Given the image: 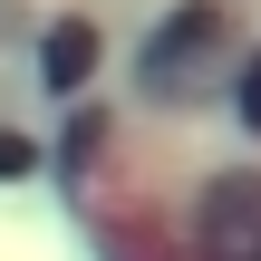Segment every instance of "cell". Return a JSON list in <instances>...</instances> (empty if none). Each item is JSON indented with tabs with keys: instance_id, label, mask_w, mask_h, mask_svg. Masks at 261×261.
I'll return each mask as SVG.
<instances>
[{
	"instance_id": "obj_1",
	"label": "cell",
	"mask_w": 261,
	"mask_h": 261,
	"mask_svg": "<svg viewBox=\"0 0 261 261\" xmlns=\"http://www.w3.org/2000/svg\"><path fill=\"white\" fill-rule=\"evenodd\" d=\"M203 261H261V184H223L203 203Z\"/></svg>"
}]
</instances>
